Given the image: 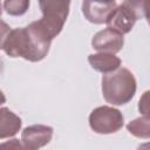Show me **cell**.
Segmentation results:
<instances>
[{"mask_svg":"<svg viewBox=\"0 0 150 150\" xmlns=\"http://www.w3.org/2000/svg\"><path fill=\"white\" fill-rule=\"evenodd\" d=\"M53 128L43 124H34L23 129L21 134V144L23 150H39L47 145L53 137Z\"/></svg>","mask_w":150,"mask_h":150,"instance_id":"obj_6","label":"cell"},{"mask_svg":"<svg viewBox=\"0 0 150 150\" xmlns=\"http://www.w3.org/2000/svg\"><path fill=\"white\" fill-rule=\"evenodd\" d=\"M1 13H2V11H1V4H0V16H1Z\"/></svg>","mask_w":150,"mask_h":150,"instance_id":"obj_18","label":"cell"},{"mask_svg":"<svg viewBox=\"0 0 150 150\" xmlns=\"http://www.w3.org/2000/svg\"><path fill=\"white\" fill-rule=\"evenodd\" d=\"M5 102H6V96H5V94L2 93V90H0V105L4 104Z\"/></svg>","mask_w":150,"mask_h":150,"instance_id":"obj_16","label":"cell"},{"mask_svg":"<svg viewBox=\"0 0 150 150\" xmlns=\"http://www.w3.org/2000/svg\"><path fill=\"white\" fill-rule=\"evenodd\" d=\"M88 61L93 69L102 73V74H110L117 70L122 63L121 59L115 54L110 53H97L90 54L88 56Z\"/></svg>","mask_w":150,"mask_h":150,"instance_id":"obj_9","label":"cell"},{"mask_svg":"<svg viewBox=\"0 0 150 150\" xmlns=\"http://www.w3.org/2000/svg\"><path fill=\"white\" fill-rule=\"evenodd\" d=\"M124 45V38L111 28H104L97 32L91 39V46L100 53H118Z\"/></svg>","mask_w":150,"mask_h":150,"instance_id":"obj_7","label":"cell"},{"mask_svg":"<svg viewBox=\"0 0 150 150\" xmlns=\"http://www.w3.org/2000/svg\"><path fill=\"white\" fill-rule=\"evenodd\" d=\"M2 70H4V62H2V60L0 59V74L2 73Z\"/></svg>","mask_w":150,"mask_h":150,"instance_id":"obj_17","label":"cell"},{"mask_svg":"<svg viewBox=\"0 0 150 150\" xmlns=\"http://www.w3.org/2000/svg\"><path fill=\"white\" fill-rule=\"evenodd\" d=\"M39 6L42 12V18L35 21V23L49 40H53L61 33L66 23L70 2L47 0L40 1Z\"/></svg>","mask_w":150,"mask_h":150,"instance_id":"obj_3","label":"cell"},{"mask_svg":"<svg viewBox=\"0 0 150 150\" xmlns=\"http://www.w3.org/2000/svg\"><path fill=\"white\" fill-rule=\"evenodd\" d=\"M117 6L115 1L110 2H98V1H83L82 13L84 18L93 23L101 25L105 23L110 13Z\"/></svg>","mask_w":150,"mask_h":150,"instance_id":"obj_8","label":"cell"},{"mask_svg":"<svg viewBox=\"0 0 150 150\" xmlns=\"http://www.w3.org/2000/svg\"><path fill=\"white\" fill-rule=\"evenodd\" d=\"M145 16V4L135 1H124L117 5L107 19L108 28H111L120 34L129 33L135 22Z\"/></svg>","mask_w":150,"mask_h":150,"instance_id":"obj_4","label":"cell"},{"mask_svg":"<svg viewBox=\"0 0 150 150\" xmlns=\"http://www.w3.org/2000/svg\"><path fill=\"white\" fill-rule=\"evenodd\" d=\"M29 5L30 2L28 0H9L4 2V8L9 15L19 16L28 11Z\"/></svg>","mask_w":150,"mask_h":150,"instance_id":"obj_12","label":"cell"},{"mask_svg":"<svg viewBox=\"0 0 150 150\" xmlns=\"http://www.w3.org/2000/svg\"><path fill=\"white\" fill-rule=\"evenodd\" d=\"M0 150H23L21 141L18 138H12L9 141L0 143Z\"/></svg>","mask_w":150,"mask_h":150,"instance_id":"obj_13","label":"cell"},{"mask_svg":"<svg viewBox=\"0 0 150 150\" xmlns=\"http://www.w3.org/2000/svg\"><path fill=\"white\" fill-rule=\"evenodd\" d=\"M123 124L124 117L122 112L109 105L97 107L89 115V125L96 134L108 135L117 132Z\"/></svg>","mask_w":150,"mask_h":150,"instance_id":"obj_5","label":"cell"},{"mask_svg":"<svg viewBox=\"0 0 150 150\" xmlns=\"http://www.w3.org/2000/svg\"><path fill=\"white\" fill-rule=\"evenodd\" d=\"M137 88L134 74L127 68L105 74L102 77V94L108 103L123 105L131 101Z\"/></svg>","mask_w":150,"mask_h":150,"instance_id":"obj_2","label":"cell"},{"mask_svg":"<svg viewBox=\"0 0 150 150\" xmlns=\"http://www.w3.org/2000/svg\"><path fill=\"white\" fill-rule=\"evenodd\" d=\"M148 94H149V91L144 93V95L139 100V104H138V109L144 116H148Z\"/></svg>","mask_w":150,"mask_h":150,"instance_id":"obj_15","label":"cell"},{"mask_svg":"<svg viewBox=\"0 0 150 150\" xmlns=\"http://www.w3.org/2000/svg\"><path fill=\"white\" fill-rule=\"evenodd\" d=\"M21 118L6 107L0 108V138H9L21 129Z\"/></svg>","mask_w":150,"mask_h":150,"instance_id":"obj_10","label":"cell"},{"mask_svg":"<svg viewBox=\"0 0 150 150\" xmlns=\"http://www.w3.org/2000/svg\"><path fill=\"white\" fill-rule=\"evenodd\" d=\"M149 125H150L149 116H142V117H138V118H135V120L130 121L127 124V129L135 137L148 139L149 136H150Z\"/></svg>","mask_w":150,"mask_h":150,"instance_id":"obj_11","label":"cell"},{"mask_svg":"<svg viewBox=\"0 0 150 150\" xmlns=\"http://www.w3.org/2000/svg\"><path fill=\"white\" fill-rule=\"evenodd\" d=\"M11 27L2 20H0V49H2L4 43L8 36V34L11 33Z\"/></svg>","mask_w":150,"mask_h":150,"instance_id":"obj_14","label":"cell"},{"mask_svg":"<svg viewBox=\"0 0 150 150\" xmlns=\"http://www.w3.org/2000/svg\"><path fill=\"white\" fill-rule=\"evenodd\" d=\"M52 40H49L35 21L27 27L12 29L8 34L2 49L11 57H23L30 62L43 60L50 48Z\"/></svg>","mask_w":150,"mask_h":150,"instance_id":"obj_1","label":"cell"}]
</instances>
